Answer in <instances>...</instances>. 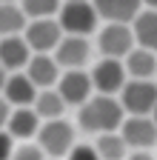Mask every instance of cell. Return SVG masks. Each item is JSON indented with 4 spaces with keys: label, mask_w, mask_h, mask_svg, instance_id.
Instances as JSON below:
<instances>
[{
    "label": "cell",
    "mask_w": 157,
    "mask_h": 160,
    "mask_svg": "<svg viewBox=\"0 0 157 160\" xmlns=\"http://www.w3.org/2000/svg\"><path fill=\"white\" fill-rule=\"evenodd\" d=\"M80 126L86 132H97V134H106V132H114L123 126L126 120V112L120 106V100H114V94H97L91 100L80 106Z\"/></svg>",
    "instance_id": "obj_1"
},
{
    "label": "cell",
    "mask_w": 157,
    "mask_h": 160,
    "mask_svg": "<svg viewBox=\"0 0 157 160\" xmlns=\"http://www.w3.org/2000/svg\"><path fill=\"white\" fill-rule=\"evenodd\" d=\"M12 160H43V149H40V146L26 143V146H20V149H14Z\"/></svg>",
    "instance_id": "obj_22"
},
{
    "label": "cell",
    "mask_w": 157,
    "mask_h": 160,
    "mask_svg": "<svg viewBox=\"0 0 157 160\" xmlns=\"http://www.w3.org/2000/svg\"><path fill=\"white\" fill-rule=\"evenodd\" d=\"M94 149H97V154H100V160H126V149H129V143L123 140V134L106 132V134L97 137Z\"/></svg>",
    "instance_id": "obj_20"
},
{
    "label": "cell",
    "mask_w": 157,
    "mask_h": 160,
    "mask_svg": "<svg viewBox=\"0 0 157 160\" xmlns=\"http://www.w3.org/2000/svg\"><path fill=\"white\" fill-rule=\"evenodd\" d=\"M54 60H57V66L60 69H80L86 60H89V43H86V37L80 34H66L60 43H57L54 49Z\"/></svg>",
    "instance_id": "obj_9"
},
{
    "label": "cell",
    "mask_w": 157,
    "mask_h": 160,
    "mask_svg": "<svg viewBox=\"0 0 157 160\" xmlns=\"http://www.w3.org/2000/svg\"><path fill=\"white\" fill-rule=\"evenodd\" d=\"M26 12L23 6H14V3H0V34L9 37V34H20L26 32Z\"/></svg>",
    "instance_id": "obj_19"
},
{
    "label": "cell",
    "mask_w": 157,
    "mask_h": 160,
    "mask_svg": "<svg viewBox=\"0 0 157 160\" xmlns=\"http://www.w3.org/2000/svg\"><path fill=\"white\" fill-rule=\"evenodd\" d=\"M91 74L80 72V69H69L60 80H57V92H60V97L66 100V106L69 103H86L89 100V92H91Z\"/></svg>",
    "instance_id": "obj_10"
},
{
    "label": "cell",
    "mask_w": 157,
    "mask_h": 160,
    "mask_svg": "<svg viewBox=\"0 0 157 160\" xmlns=\"http://www.w3.org/2000/svg\"><path fill=\"white\" fill-rule=\"evenodd\" d=\"M52 160H54V157H52Z\"/></svg>",
    "instance_id": "obj_31"
},
{
    "label": "cell",
    "mask_w": 157,
    "mask_h": 160,
    "mask_svg": "<svg viewBox=\"0 0 157 160\" xmlns=\"http://www.w3.org/2000/svg\"><path fill=\"white\" fill-rule=\"evenodd\" d=\"M126 74H129L126 66L117 57H103L100 63L91 69V86L100 94H117V92H123V86L129 83Z\"/></svg>",
    "instance_id": "obj_6"
},
{
    "label": "cell",
    "mask_w": 157,
    "mask_h": 160,
    "mask_svg": "<svg viewBox=\"0 0 157 160\" xmlns=\"http://www.w3.org/2000/svg\"><path fill=\"white\" fill-rule=\"evenodd\" d=\"M12 154H14V137L6 129H0V160H12Z\"/></svg>",
    "instance_id": "obj_23"
},
{
    "label": "cell",
    "mask_w": 157,
    "mask_h": 160,
    "mask_svg": "<svg viewBox=\"0 0 157 160\" xmlns=\"http://www.w3.org/2000/svg\"><path fill=\"white\" fill-rule=\"evenodd\" d=\"M154 123H157V109H154Z\"/></svg>",
    "instance_id": "obj_30"
},
{
    "label": "cell",
    "mask_w": 157,
    "mask_h": 160,
    "mask_svg": "<svg viewBox=\"0 0 157 160\" xmlns=\"http://www.w3.org/2000/svg\"><path fill=\"white\" fill-rule=\"evenodd\" d=\"M0 3H14V0H0Z\"/></svg>",
    "instance_id": "obj_29"
},
{
    "label": "cell",
    "mask_w": 157,
    "mask_h": 160,
    "mask_svg": "<svg viewBox=\"0 0 157 160\" xmlns=\"http://www.w3.org/2000/svg\"><path fill=\"white\" fill-rule=\"evenodd\" d=\"M131 32H134V40L143 49H149V52L157 54V9L140 12L134 17V29Z\"/></svg>",
    "instance_id": "obj_17"
},
{
    "label": "cell",
    "mask_w": 157,
    "mask_h": 160,
    "mask_svg": "<svg viewBox=\"0 0 157 160\" xmlns=\"http://www.w3.org/2000/svg\"><path fill=\"white\" fill-rule=\"evenodd\" d=\"M26 43L34 54H49L57 49V43L63 40V29L54 17H40V20H32L23 32Z\"/></svg>",
    "instance_id": "obj_5"
},
{
    "label": "cell",
    "mask_w": 157,
    "mask_h": 160,
    "mask_svg": "<svg viewBox=\"0 0 157 160\" xmlns=\"http://www.w3.org/2000/svg\"><path fill=\"white\" fill-rule=\"evenodd\" d=\"M6 132L14 137V140H29L32 134L40 132V114H37L32 106H20L14 109L9 123H6Z\"/></svg>",
    "instance_id": "obj_15"
},
{
    "label": "cell",
    "mask_w": 157,
    "mask_h": 160,
    "mask_svg": "<svg viewBox=\"0 0 157 160\" xmlns=\"http://www.w3.org/2000/svg\"><path fill=\"white\" fill-rule=\"evenodd\" d=\"M9 117H12V103H9L6 97H0V129L9 123Z\"/></svg>",
    "instance_id": "obj_25"
},
{
    "label": "cell",
    "mask_w": 157,
    "mask_h": 160,
    "mask_svg": "<svg viewBox=\"0 0 157 160\" xmlns=\"http://www.w3.org/2000/svg\"><path fill=\"white\" fill-rule=\"evenodd\" d=\"M97 9L94 3H89V0H66V3L60 6V12H57V23H60V29L66 34H89L94 32L97 26Z\"/></svg>",
    "instance_id": "obj_2"
},
{
    "label": "cell",
    "mask_w": 157,
    "mask_h": 160,
    "mask_svg": "<svg viewBox=\"0 0 157 160\" xmlns=\"http://www.w3.org/2000/svg\"><path fill=\"white\" fill-rule=\"evenodd\" d=\"M26 74H29V80L37 89H52L57 80H60V66H57V60L49 57V54H32L29 66H26Z\"/></svg>",
    "instance_id": "obj_12"
},
{
    "label": "cell",
    "mask_w": 157,
    "mask_h": 160,
    "mask_svg": "<svg viewBox=\"0 0 157 160\" xmlns=\"http://www.w3.org/2000/svg\"><path fill=\"white\" fill-rule=\"evenodd\" d=\"M126 160H154V157H151L149 152H143V149H137V152H134V154H129Z\"/></svg>",
    "instance_id": "obj_26"
},
{
    "label": "cell",
    "mask_w": 157,
    "mask_h": 160,
    "mask_svg": "<svg viewBox=\"0 0 157 160\" xmlns=\"http://www.w3.org/2000/svg\"><path fill=\"white\" fill-rule=\"evenodd\" d=\"M6 77H9V74H6V69L0 66V92H3V86H6Z\"/></svg>",
    "instance_id": "obj_27"
},
{
    "label": "cell",
    "mask_w": 157,
    "mask_h": 160,
    "mask_svg": "<svg viewBox=\"0 0 157 160\" xmlns=\"http://www.w3.org/2000/svg\"><path fill=\"white\" fill-rule=\"evenodd\" d=\"M23 12L32 20H40V17H52L60 12V0H23Z\"/></svg>",
    "instance_id": "obj_21"
},
{
    "label": "cell",
    "mask_w": 157,
    "mask_h": 160,
    "mask_svg": "<svg viewBox=\"0 0 157 160\" xmlns=\"http://www.w3.org/2000/svg\"><path fill=\"white\" fill-rule=\"evenodd\" d=\"M126 72L134 77V80H149L154 72H157V54L154 52H149V49H131L129 54H126Z\"/></svg>",
    "instance_id": "obj_16"
},
{
    "label": "cell",
    "mask_w": 157,
    "mask_h": 160,
    "mask_svg": "<svg viewBox=\"0 0 157 160\" xmlns=\"http://www.w3.org/2000/svg\"><path fill=\"white\" fill-rule=\"evenodd\" d=\"M3 97L9 100L12 106H32L37 100V86L29 80V74H20V72H12L6 77V86H3Z\"/></svg>",
    "instance_id": "obj_13"
},
{
    "label": "cell",
    "mask_w": 157,
    "mask_h": 160,
    "mask_svg": "<svg viewBox=\"0 0 157 160\" xmlns=\"http://www.w3.org/2000/svg\"><path fill=\"white\" fill-rule=\"evenodd\" d=\"M120 134L123 140L129 143V149H149L157 143V123H154V117H126L123 120V126H120Z\"/></svg>",
    "instance_id": "obj_8"
},
{
    "label": "cell",
    "mask_w": 157,
    "mask_h": 160,
    "mask_svg": "<svg viewBox=\"0 0 157 160\" xmlns=\"http://www.w3.org/2000/svg\"><path fill=\"white\" fill-rule=\"evenodd\" d=\"M143 3H146L149 9H157V0H143Z\"/></svg>",
    "instance_id": "obj_28"
},
{
    "label": "cell",
    "mask_w": 157,
    "mask_h": 160,
    "mask_svg": "<svg viewBox=\"0 0 157 160\" xmlns=\"http://www.w3.org/2000/svg\"><path fill=\"white\" fill-rule=\"evenodd\" d=\"M63 109H66V100L60 97V92H57V89H43V92H37L34 112L40 114L43 120H60Z\"/></svg>",
    "instance_id": "obj_18"
},
{
    "label": "cell",
    "mask_w": 157,
    "mask_h": 160,
    "mask_svg": "<svg viewBox=\"0 0 157 160\" xmlns=\"http://www.w3.org/2000/svg\"><path fill=\"white\" fill-rule=\"evenodd\" d=\"M100 52L106 57H126L131 49H134V32L129 29V23H109L103 32H100Z\"/></svg>",
    "instance_id": "obj_7"
},
{
    "label": "cell",
    "mask_w": 157,
    "mask_h": 160,
    "mask_svg": "<svg viewBox=\"0 0 157 160\" xmlns=\"http://www.w3.org/2000/svg\"><path fill=\"white\" fill-rule=\"evenodd\" d=\"M120 106L131 117H149L157 109V86L151 80H129L120 92Z\"/></svg>",
    "instance_id": "obj_3"
},
{
    "label": "cell",
    "mask_w": 157,
    "mask_h": 160,
    "mask_svg": "<svg viewBox=\"0 0 157 160\" xmlns=\"http://www.w3.org/2000/svg\"><path fill=\"white\" fill-rule=\"evenodd\" d=\"M37 143H40V149L46 154L60 160L74 149V129L66 120H46L40 126V132H37Z\"/></svg>",
    "instance_id": "obj_4"
},
{
    "label": "cell",
    "mask_w": 157,
    "mask_h": 160,
    "mask_svg": "<svg viewBox=\"0 0 157 160\" xmlns=\"http://www.w3.org/2000/svg\"><path fill=\"white\" fill-rule=\"evenodd\" d=\"M69 160H100V154L94 146H74L69 152Z\"/></svg>",
    "instance_id": "obj_24"
},
{
    "label": "cell",
    "mask_w": 157,
    "mask_h": 160,
    "mask_svg": "<svg viewBox=\"0 0 157 160\" xmlns=\"http://www.w3.org/2000/svg\"><path fill=\"white\" fill-rule=\"evenodd\" d=\"M29 60H32V49L26 43V37L20 34L0 37V66L6 72H20L23 66H29Z\"/></svg>",
    "instance_id": "obj_11"
},
{
    "label": "cell",
    "mask_w": 157,
    "mask_h": 160,
    "mask_svg": "<svg viewBox=\"0 0 157 160\" xmlns=\"http://www.w3.org/2000/svg\"><path fill=\"white\" fill-rule=\"evenodd\" d=\"M97 14L106 17L109 23H129L140 14V3L143 0H91Z\"/></svg>",
    "instance_id": "obj_14"
}]
</instances>
